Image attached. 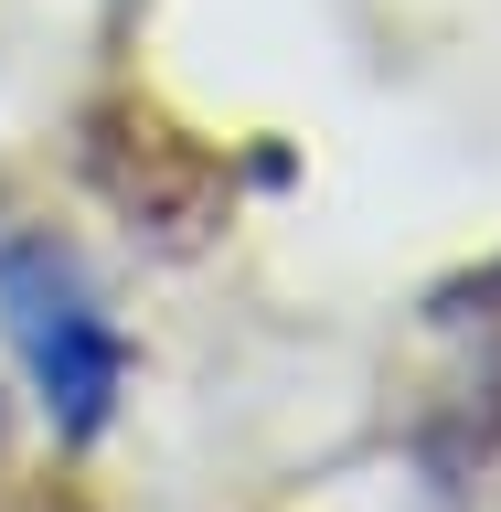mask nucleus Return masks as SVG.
<instances>
[{
  "label": "nucleus",
  "mask_w": 501,
  "mask_h": 512,
  "mask_svg": "<svg viewBox=\"0 0 501 512\" xmlns=\"http://www.w3.org/2000/svg\"><path fill=\"white\" fill-rule=\"evenodd\" d=\"M0 331H11V352H22V374H32V395H43L64 448H96L118 427L128 342L54 235H0Z\"/></svg>",
  "instance_id": "1"
}]
</instances>
